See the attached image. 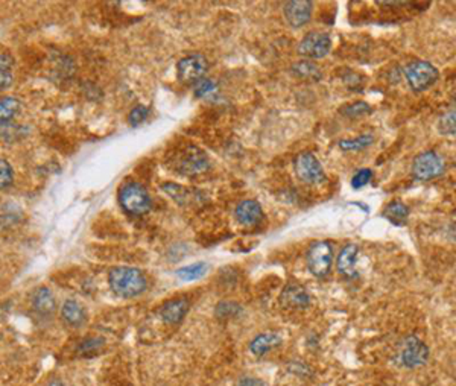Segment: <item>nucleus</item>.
<instances>
[{
    "mask_svg": "<svg viewBox=\"0 0 456 386\" xmlns=\"http://www.w3.org/2000/svg\"><path fill=\"white\" fill-rule=\"evenodd\" d=\"M108 283L114 294L122 298L139 297L147 288L146 275L137 268H113L108 274Z\"/></svg>",
    "mask_w": 456,
    "mask_h": 386,
    "instance_id": "obj_1",
    "label": "nucleus"
},
{
    "mask_svg": "<svg viewBox=\"0 0 456 386\" xmlns=\"http://www.w3.org/2000/svg\"><path fill=\"white\" fill-rule=\"evenodd\" d=\"M119 203L123 212L131 216H143L152 207L150 192L139 183L125 184L119 193Z\"/></svg>",
    "mask_w": 456,
    "mask_h": 386,
    "instance_id": "obj_2",
    "label": "nucleus"
},
{
    "mask_svg": "<svg viewBox=\"0 0 456 386\" xmlns=\"http://www.w3.org/2000/svg\"><path fill=\"white\" fill-rule=\"evenodd\" d=\"M174 169L186 177H193L209 169V158L204 151L189 145L174 157Z\"/></svg>",
    "mask_w": 456,
    "mask_h": 386,
    "instance_id": "obj_3",
    "label": "nucleus"
},
{
    "mask_svg": "<svg viewBox=\"0 0 456 386\" xmlns=\"http://www.w3.org/2000/svg\"><path fill=\"white\" fill-rule=\"evenodd\" d=\"M307 268L312 275L318 278H324L328 275L333 263V247L327 240H318L311 245L306 254Z\"/></svg>",
    "mask_w": 456,
    "mask_h": 386,
    "instance_id": "obj_4",
    "label": "nucleus"
},
{
    "mask_svg": "<svg viewBox=\"0 0 456 386\" xmlns=\"http://www.w3.org/2000/svg\"><path fill=\"white\" fill-rule=\"evenodd\" d=\"M405 75L410 88L425 91L440 79L438 68L428 61H414L405 68Z\"/></svg>",
    "mask_w": 456,
    "mask_h": 386,
    "instance_id": "obj_5",
    "label": "nucleus"
},
{
    "mask_svg": "<svg viewBox=\"0 0 456 386\" xmlns=\"http://www.w3.org/2000/svg\"><path fill=\"white\" fill-rule=\"evenodd\" d=\"M295 175L304 184H321L326 180V173L319 160L312 154V152H301L294 160Z\"/></svg>",
    "mask_w": 456,
    "mask_h": 386,
    "instance_id": "obj_6",
    "label": "nucleus"
},
{
    "mask_svg": "<svg viewBox=\"0 0 456 386\" xmlns=\"http://www.w3.org/2000/svg\"><path fill=\"white\" fill-rule=\"evenodd\" d=\"M446 171L444 160L437 154L435 151L421 152L413 163V175L418 181H430L438 178Z\"/></svg>",
    "mask_w": 456,
    "mask_h": 386,
    "instance_id": "obj_7",
    "label": "nucleus"
},
{
    "mask_svg": "<svg viewBox=\"0 0 456 386\" xmlns=\"http://www.w3.org/2000/svg\"><path fill=\"white\" fill-rule=\"evenodd\" d=\"M429 359V348L417 336H408L398 353V362L406 368H418Z\"/></svg>",
    "mask_w": 456,
    "mask_h": 386,
    "instance_id": "obj_8",
    "label": "nucleus"
},
{
    "mask_svg": "<svg viewBox=\"0 0 456 386\" xmlns=\"http://www.w3.org/2000/svg\"><path fill=\"white\" fill-rule=\"evenodd\" d=\"M209 68V63L205 60L204 55H190L182 58V60L178 61L177 64V73H178V79L181 83H198L200 79L204 78V75L207 73Z\"/></svg>",
    "mask_w": 456,
    "mask_h": 386,
    "instance_id": "obj_9",
    "label": "nucleus"
},
{
    "mask_svg": "<svg viewBox=\"0 0 456 386\" xmlns=\"http://www.w3.org/2000/svg\"><path fill=\"white\" fill-rule=\"evenodd\" d=\"M330 48H332V40H330L328 34L309 32L300 41L299 54L306 58H312V60H319L330 52Z\"/></svg>",
    "mask_w": 456,
    "mask_h": 386,
    "instance_id": "obj_10",
    "label": "nucleus"
},
{
    "mask_svg": "<svg viewBox=\"0 0 456 386\" xmlns=\"http://www.w3.org/2000/svg\"><path fill=\"white\" fill-rule=\"evenodd\" d=\"M189 309H190V300L187 297L172 298V300H167L163 306L158 309V317L169 325H178L182 320L186 318Z\"/></svg>",
    "mask_w": 456,
    "mask_h": 386,
    "instance_id": "obj_11",
    "label": "nucleus"
},
{
    "mask_svg": "<svg viewBox=\"0 0 456 386\" xmlns=\"http://www.w3.org/2000/svg\"><path fill=\"white\" fill-rule=\"evenodd\" d=\"M312 9L314 4L309 0H292V2L284 4L283 13L292 28H301L309 23Z\"/></svg>",
    "mask_w": 456,
    "mask_h": 386,
    "instance_id": "obj_12",
    "label": "nucleus"
},
{
    "mask_svg": "<svg viewBox=\"0 0 456 386\" xmlns=\"http://www.w3.org/2000/svg\"><path fill=\"white\" fill-rule=\"evenodd\" d=\"M311 304L307 290L300 285H288L280 294V306L284 309H306Z\"/></svg>",
    "mask_w": 456,
    "mask_h": 386,
    "instance_id": "obj_13",
    "label": "nucleus"
},
{
    "mask_svg": "<svg viewBox=\"0 0 456 386\" xmlns=\"http://www.w3.org/2000/svg\"><path fill=\"white\" fill-rule=\"evenodd\" d=\"M236 219L241 225L253 227L260 224V220L264 219V210L261 205L254 200H245L236 207Z\"/></svg>",
    "mask_w": 456,
    "mask_h": 386,
    "instance_id": "obj_14",
    "label": "nucleus"
},
{
    "mask_svg": "<svg viewBox=\"0 0 456 386\" xmlns=\"http://www.w3.org/2000/svg\"><path fill=\"white\" fill-rule=\"evenodd\" d=\"M358 255H359V248L355 243H348L341 250L338 255V269L342 275H346L348 278L358 277V273H356Z\"/></svg>",
    "mask_w": 456,
    "mask_h": 386,
    "instance_id": "obj_15",
    "label": "nucleus"
},
{
    "mask_svg": "<svg viewBox=\"0 0 456 386\" xmlns=\"http://www.w3.org/2000/svg\"><path fill=\"white\" fill-rule=\"evenodd\" d=\"M31 304H32V310L38 313L40 317H51L56 309L53 294L48 288H40L33 292Z\"/></svg>",
    "mask_w": 456,
    "mask_h": 386,
    "instance_id": "obj_16",
    "label": "nucleus"
},
{
    "mask_svg": "<svg viewBox=\"0 0 456 386\" xmlns=\"http://www.w3.org/2000/svg\"><path fill=\"white\" fill-rule=\"evenodd\" d=\"M162 189L180 205H187V204L197 203L198 200L200 201L202 200L201 193L198 191L189 189V187H186V186H180L175 183H166L162 186Z\"/></svg>",
    "mask_w": 456,
    "mask_h": 386,
    "instance_id": "obj_17",
    "label": "nucleus"
},
{
    "mask_svg": "<svg viewBox=\"0 0 456 386\" xmlns=\"http://www.w3.org/2000/svg\"><path fill=\"white\" fill-rule=\"evenodd\" d=\"M281 344V336L276 332H266L257 335L249 344L251 353L256 356H265L271 350L279 347Z\"/></svg>",
    "mask_w": 456,
    "mask_h": 386,
    "instance_id": "obj_18",
    "label": "nucleus"
},
{
    "mask_svg": "<svg viewBox=\"0 0 456 386\" xmlns=\"http://www.w3.org/2000/svg\"><path fill=\"white\" fill-rule=\"evenodd\" d=\"M61 317H63L64 322L71 327H81L87 320L84 308L75 300H67L63 304Z\"/></svg>",
    "mask_w": 456,
    "mask_h": 386,
    "instance_id": "obj_19",
    "label": "nucleus"
},
{
    "mask_svg": "<svg viewBox=\"0 0 456 386\" xmlns=\"http://www.w3.org/2000/svg\"><path fill=\"white\" fill-rule=\"evenodd\" d=\"M388 220L391 222V224L397 225V227H402L405 225L408 222V218H409V207L402 203V201H393L388 204L383 210L382 213Z\"/></svg>",
    "mask_w": 456,
    "mask_h": 386,
    "instance_id": "obj_20",
    "label": "nucleus"
},
{
    "mask_svg": "<svg viewBox=\"0 0 456 386\" xmlns=\"http://www.w3.org/2000/svg\"><path fill=\"white\" fill-rule=\"evenodd\" d=\"M21 103L14 96H2L0 98V123H8L16 118Z\"/></svg>",
    "mask_w": 456,
    "mask_h": 386,
    "instance_id": "obj_21",
    "label": "nucleus"
},
{
    "mask_svg": "<svg viewBox=\"0 0 456 386\" xmlns=\"http://www.w3.org/2000/svg\"><path fill=\"white\" fill-rule=\"evenodd\" d=\"M292 73L306 81H319L321 79V70L311 61H300L292 66Z\"/></svg>",
    "mask_w": 456,
    "mask_h": 386,
    "instance_id": "obj_22",
    "label": "nucleus"
},
{
    "mask_svg": "<svg viewBox=\"0 0 456 386\" xmlns=\"http://www.w3.org/2000/svg\"><path fill=\"white\" fill-rule=\"evenodd\" d=\"M205 273H207V263L197 262L185 268H180L177 271V275L181 280H185V282H193V280L201 278Z\"/></svg>",
    "mask_w": 456,
    "mask_h": 386,
    "instance_id": "obj_23",
    "label": "nucleus"
},
{
    "mask_svg": "<svg viewBox=\"0 0 456 386\" xmlns=\"http://www.w3.org/2000/svg\"><path fill=\"white\" fill-rule=\"evenodd\" d=\"M104 339L100 337H87L76 347V353L79 357H91L98 355L99 350L104 347Z\"/></svg>",
    "mask_w": 456,
    "mask_h": 386,
    "instance_id": "obj_24",
    "label": "nucleus"
},
{
    "mask_svg": "<svg viewBox=\"0 0 456 386\" xmlns=\"http://www.w3.org/2000/svg\"><path fill=\"white\" fill-rule=\"evenodd\" d=\"M374 143V136L373 134H363L356 138L351 140H341L339 148L344 151H362L365 148H368Z\"/></svg>",
    "mask_w": 456,
    "mask_h": 386,
    "instance_id": "obj_25",
    "label": "nucleus"
},
{
    "mask_svg": "<svg viewBox=\"0 0 456 386\" xmlns=\"http://www.w3.org/2000/svg\"><path fill=\"white\" fill-rule=\"evenodd\" d=\"M341 113L344 116H347V118H350V119L351 118L356 119V118H362V116H365V114H370L371 113V107L367 102L358 101V102L351 103V105H346V107L341 110Z\"/></svg>",
    "mask_w": 456,
    "mask_h": 386,
    "instance_id": "obj_26",
    "label": "nucleus"
},
{
    "mask_svg": "<svg viewBox=\"0 0 456 386\" xmlns=\"http://www.w3.org/2000/svg\"><path fill=\"white\" fill-rule=\"evenodd\" d=\"M13 180H14L13 168H11V165L6 160L0 158V191L6 189V187L13 184Z\"/></svg>",
    "mask_w": 456,
    "mask_h": 386,
    "instance_id": "obj_27",
    "label": "nucleus"
},
{
    "mask_svg": "<svg viewBox=\"0 0 456 386\" xmlns=\"http://www.w3.org/2000/svg\"><path fill=\"white\" fill-rule=\"evenodd\" d=\"M239 312H241V308L232 301H222L221 304L216 306V315H218L219 318H232Z\"/></svg>",
    "mask_w": 456,
    "mask_h": 386,
    "instance_id": "obj_28",
    "label": "nucleus"
},
{
    "mask_svg": "<svg viewBox=\"0 0 456 386\" xmlns=\"http://www.w3.org/2000/svg\"><path fill=\"white\" fill-rule=\"evenodd\" d=\"M150 114V108L145 107V105H137V107L130 113L128 121L131 126H139L140 123H143Z\"/></svg>",
    "mask_w": 456,
    "mask_h": 386,
    "instance_id": "obj_29",
    "label": "nucleus"
},
{
    "mask_svg": "<svg viewBox=\"0 0 456 386\" xmlns=\"http://www.w3.org/2000/svg\"><path fill=\"white\" fill-rule=\"evenodd\" d=\"M373 178V171L370 169H361L355 173V177L351 180V186L353 189H361V187L367 186L370 183V180Z\"/></svg>",
    "mask_w": 456,
    "mask_h": 386,
    "instance_id": "obj_30",
    "label": "nucleus"
},
{
    "mask_svg": "<svg viewBox=\"0 0 456 386\" xmlns=\"http://www.w3.org/2000/svg\"><path fill=\"white\" fill-rule=\"evenodd\" d=\"M440 131L442 134H455V111H449L442 116L438 123Z\"/></svg>",
    "mask_w": 456,
    "mask_h": 386,
    "instance_id": "obj_31",
    "label": "nucleus"
},
{
    "mask_svg": "<svg viewBox=\"0 0 456 386\" xmlns=\"http://www.w3.org/2000/svg\"><path fill=\"white\" fill-rule=\"evenodd\" d=\"M216 90V86L212 79H200L198 83L195 84V95L198 98H204L207 95H212V93Z\"/></svg>",
    "mask_w": 456,
    "mask_h": 386,
    "instance_id": "obj_32",
    "label": "nucleus"
},
{
    "mask_svg": "<svg viewBox=\"0 0 456 386\" xmlns=\"http://www.w3.org/2000/svg\"><path fill=\"white\" fill-rule=\"evenodd\" d=\"M14 83L13 72L8 68H0V91L9 88Z\"/></svg>",
    "mask_w": 456,
    "mask_h": 386,
    "instance_id": "obj_33",
    "label": "nucleus"
},
{
    "mask_svg": "<svg viewBox=\"0 0 456 386\" xmlns=\"http://www.w3.org/2000/svg\"><path fill=\"white\" fill-rule=\"evenodd\" d=\"M236 386H269L266 382L256 377H242L236 383Z\"/></svg>",
    "mask_w": 456,
    "mask_h": 386,
    "instance_id": "obj_34",
    "label": "nucleus"
},
{
    "mask_svg": "<svg viewBox=\"0 0 456 386\" xmlns=\"http://www.w3.org/2000/svg\"><path fill=\"white\" fill-rule=\"evenodd\" d=\"M14 66V60L13 56L8 55V54H0V68H8L11 70Z\"/></svg>",
    "mask_w": 456,
    "mask_h": 386,
    "instance_id": "obj_35",
    "label": "nucleus"
},
{
    "mask_svg": "<svg viewBox=\"0 0 456 386\" xmlns=\"http://www.w3.org/2000/svg\"><path fill=\"white\" fill-rule=\"evenodd\" d=\"M49 386H64L61 382H52Z\"/></svg>",
    "mask_w": 456,
    "mask_h": 386,
    "instance_id": "obj_36",
    "label": "nucleus"
}]
</instances>
